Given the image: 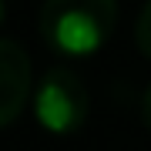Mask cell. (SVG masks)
Wrapping results in <instances>:
<instances>
[{
	"mask_svg": "<svg viewBox=\"0 0 151 151\" xmlns=\"http://www.w3.org/2000/svg\"><path fill=\"white\" fill-rule=\"evenodd\" d=\"M141 118H145V124L151 128V87L145 91V97H141Z\"/></svg>",
	"mask_w": 151,
	"mask_h": 151,
	"instance_id": "5b68a950",
	"label": "cell"
},
{
	"mask_svg": "<svg viewBox=\"0 0 151 151\" xmlns=\"http://www.w3.org/2000/svg\"><path fill=\"white\" fill-rule=\"evenodd\" d=\"M87 108H91L87 87L70 67H50L34 94V114L50 134L77 131L87 121Z\"/></svg>",
	"mask_w": 151,
	"mask_h": 151,
	"instance_id": "7a4b0ae2",
	"label": "cell"
},
{
	"mask_svg": "<svg viewBox=\"0 0 151 151\" xmlns=\"http://www.w3.org/2000/svg\"><path fill=\"white\" fill-rule=\"evenodd\" d=\"M118 24V0H44L40 34L67 57L101 50Z\"/></svg>",
	"mask_w": 151,
	"mask_h": 151,
	"instance_id": "6da1fadb",
	"label": "cell"
},
{
	"mask_svg": "<svg viewBox=\"0 0 151 151\" xmlns=\"http://www.w3.org/2000/svg\"><path fill=\"white\" fill-rule=\"evenodd\" d=\"M0 121L14 124L30 97V57L14 37L0 40Z\"/></svg>",
	"mask_w": 151,
	"mask_h": 151,
	"instance_id": "3957f363",
	"label": "cell"
},
{
	"mask_svg": "<svg viewBox=\"0 0 151 151\" xmlns=\"http://www.w3.org/2000/svg\"><path fill=\"white\" fill-rule=\"evenodd\" d=\"M138 47L145 57H151V0L145 4V10L138 17Z\"/></svg>",
	"mask_w": 151,
	"mask_h": 151,
	"instance_id": "277c9868",
	"label": "cell"
}]
</instances>
